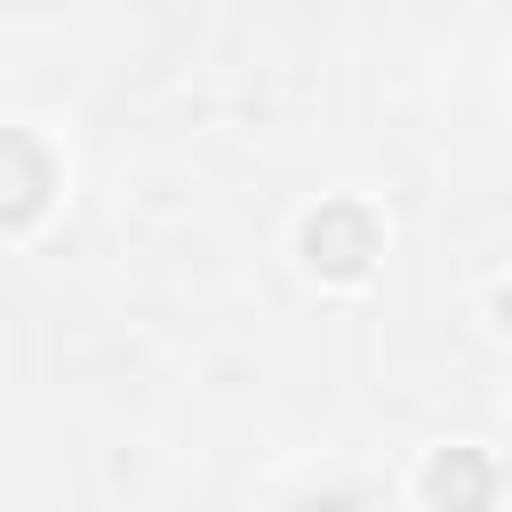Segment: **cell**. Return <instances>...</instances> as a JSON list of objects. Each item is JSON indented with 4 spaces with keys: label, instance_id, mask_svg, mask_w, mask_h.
I'll return each mask as SVG.
<instances>
[{
    "label": "cell",
    "instance_id": "obj_1",
    "mask_svg": "<svg viewBox=\"0 0 512 512\" xmlns=\"http://www.w3.org/2000/svg\"><path fill=\"white\" fill-rule=\"evenodd\" d=\"M384 240H392V224H384L368 200H352V192H328V200L304 208V224H296V256H304V272H312L320 288H360V280H376Z\"/></svg>",
    "mask_w": 512,
    "mask_h": 512
},
{
    "label": "cell",
    "instance_id": "obj_2",
    "mask_svg": "<svg viewBox=\"0 0 512 512\" xmlns=\"http://www.w3.org/2000/svg\"><path fill=\"white\" fill-rule=\"evenodd\" d=\"M0 160H8L0 232H32V224L56 208V192H64V160H56V144H48L40 128H24V120H0Z\"/></svg>",
    "mask_w": 512,
    "mask_h": 512
}]
</instances>
